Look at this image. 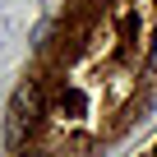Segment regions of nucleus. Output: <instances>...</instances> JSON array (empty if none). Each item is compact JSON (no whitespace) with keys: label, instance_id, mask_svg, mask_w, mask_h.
<instances>
[{"label":"nucleus","instance_id":"f257e3e1","mask_svg":"<svg viewBox=\"0 0 157 157\" xmlns=\"http://www.w3.org/2000/svg\"><path fill=\"white\" fill-rule=\"evenodd\" d=\"M37 116H42V93H37L33 83H23V88L14 93V102H10V120H5V139H10V148L23 143V134L37 125Z\"/></svg>","mask_w":157,"mask_h":157},{"label":"nucleus","instance_id":"f03ea898","mask_svg":"<svg viewBox=\"0 0 157 157\" xmlns=\"http://www.w3.org/2000/svg\"><path fill=\"white\" fill-rule=\"evenodd\" d=\"M148 69L157 74V33H152V51H148Z\"/></svg>","mask_w":157,"mask_h":157},{"label":"nucleus","instance_id":"7ed1b4c3","mask_svg":"<svg viewBox=\"0 0 157 157\" xmlns=\"http://www.w3.org/2000/svg\"><path fill=\"white\" fill-rule=\"evenodd\" d=\"M19 157H46V152H19Z\"/></svg>","mask_w":157,"mask_h":157},{"label":"nucleus","instance_id":"20e7f679","mask_svg":"<svg viewBox=\"0 0 157 157\" xmlns=\"http://www.w3.org/2000/svg\"><path fill=\"white\" fill-rule=\"evenodd\" d=\"M152 157H157V148H152Z\"/></svg>","mask_w":157,"mask_h":157}]
</instances>
